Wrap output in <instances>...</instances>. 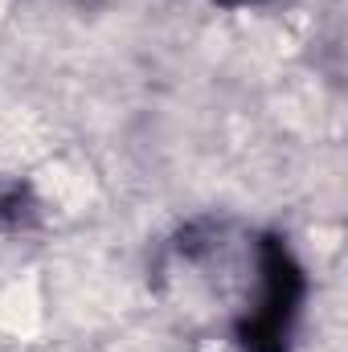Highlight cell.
I'll return each mask as SVG.
<instances>
[{"label":"cell","instance_id":"6da1fadb","mask_svg":"<svg viewBox=\"0 0 348 352\" xmlns=\"http://www.w3.org/2000/svg\"><path fill=\"white\" fill-rule=\"evenodd\" d=\"M262 250H266L262 303H259V311L242 324V344H246V352H283L303 283H299V270L291 263V254L279 242H266Z\"/></svg>","mask_w":348,"mask_h":352}]
</instances>
